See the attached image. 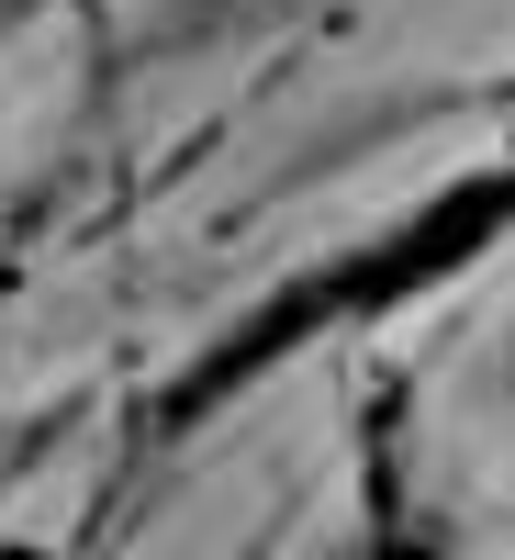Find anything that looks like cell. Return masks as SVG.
<instances>
[{
  "label": "cell",
  "mask_w": 515,
  "mask_h": 560,
  "mask_svg": "<svg viewBox=\"0 0 515 560\" xmlns=\"http://www.w3.org/2000/svg\"><path fill=\"white\" fill-rule=\"evenodd\" d=\"M504 202H515V179H504V168H471V179H459V191H437L426 213H403L393 236H370V247H348V258H314L303 280H280L258 314H236L191 370H179V393L157 404V427H168V438H179V427H202L213 404H236L247 382H269V370L292 359V348H314L325 325H370V314L414 303L426 280L471 269V258L493 247Z\"/></svg>",
  "instance_id": "cell-1"
},
{
  "label": "cell",
  "mask_w": 515,
  "mask_h": 560,
  "mask_svg": "<svg viewBox=\"0 0 515 560\" xmlns=\"http://www.w3.org/2000/svg\"><path fill=\"white\" fill-rule=\"evenodd\" d=\"M12 280H23V258H12V236H0V292H12Z\"/></svg>",
  "instance_id": "cell-2"
},
{
  "label": "cell",
  "mask_w": 515,
  "mask_h": 560,
  "mask_svg": "<svg viewBox=\"0 0 515 560\" xmlns=\"http://www.w3.org/2000/svg\"><path fill=\"white\" fill-rule=\"evenodd\" d=\"M23 12H34V0H0V34H12V23H23Z\"/></svg>",
  "instance_id": "cell-3"
}]
</instances>
